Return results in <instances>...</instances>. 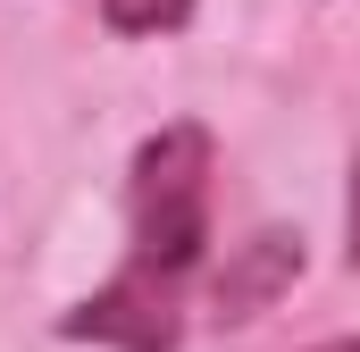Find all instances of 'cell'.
<instances>
[{
    "label": "cell",
    "mask_w": 360,
    "mask_h": 352,
    "mask_svg": "<svg viewBox=\"0 0 360 352\" xmlns=\"http://www.w3.org/2000/svg\"><path fill=\"white\" fill-rule=\"evenodd\" d=\"M310 352H360V336H335V344H310Z\"/></svg>",
    "instance_id": "cell-5"
},
{
    "label": "cell",
    "mask_w": 360,
    "mask_h": 352,
    "mask_svg": "<svg viewBox=\"0 0 360 352\" xmlns=\"http://www.w3.org/2000/svg\"><path fill=\"white\" fill-rule=\"evenodd\" d=\"M210 126H160L143 134L126 168V260L117 277L84 294L59 336L68 344H109V352H176L184 344V302L210 252Z\"/></svg>",
    "instance_id": "cell-1"
},
{
    "label": "cell",
    "mask_w": 360,
    "mask_h": 352,
    "mask_svg": "<svg viewBox=\"0 0 360 352\" xmlns=\"http://www.w3.org/2000/svg\"><path fill=\"white\" fill-rule=\"evenodd\" d=\"M109 34H176L193 17V0H101Z\"/></svg>",
    "instance_id": "cell-3"
},
{
    "label": "cell",
    "mask_w": 360,
    "mask_h": 352,
    "mask_svg": "<svg viewBox=\"0 0 360 352\" xmlns=\"http://www.w3.org/2000/svg\"><path fill=\"white\" fill-rule=\"evenodd\" d=\"M293 277H302V235H276L269 227V235H252V244L235 252V268L218 277V310H226V319H252V310H260L269 294H285Z\"/></svg>",
    "instance_id": "cell-2"
},
{
    "label": "cell",
    "mask_w": 360,
    "mask_h": 352,
    "mask_svg": "<svg viewBox=\"0 0 360 352\" xmlns=\"http://www.w3.org/2000/svg\"><path fill=\"white\" fill-rule=\"evenodd\" d=\"M344 252H352V268H360V160H352V201H344Z\"/></svg>",
    "instance_id": "cell-4"
}]
</instances>
